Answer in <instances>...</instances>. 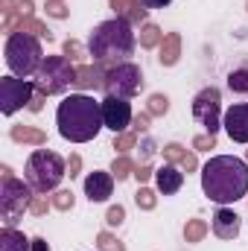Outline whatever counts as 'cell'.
Instances as JSON below:
<instances>
[{
    "mask_svg": "<svg viewBox=\"0 0 248 251\" xmlns=\"http://www.w3.org/2000/svg\"><path fill=\"white\" fill-rule=\"evenodd\" d=\"M105 97H120V100H131L143 91V70L134 62H123L108 70L105 76Z\"/></svg>",
    "mask_w": 248,
    "mask_h": 251,
    "instance_id": "8",
    "label": "cell"
},
{
    "mask_svg": "<svg viewBox=\"0 0 248 251\" xmlns=\"http://www.w3.org/2000/svg\"><path fill=\"white\" fill-rule=\"evenodd\" d=\"M246 161H248V149H246Z\"/></svg>",
    "mask_w": 248,
    "mask_h": 251,
    "instance_id": "49",
    "label": "cell"
},
{
    "mask_svg": "<svg viewBox=\"0 0 248 251\" xmlns=\"http://www.w3.org/2000/svg\"><path fill=\"white\" fill-rule=\"evenodd\" d=\"M222 128L234 143H248V102H237L222 114Z\"/></svg>",
    "mask_w": 248,
    "mask_h": 251,
    "instance_id": "12",
    "label": "cell"
},
{
    "mask_svg": "<svg viewBox=\"0 0 248 251\" xmlns=\"http://www.w3.org/2000/svg\"><path fill=\"white\" fill-rule=\"evenodd\" d=\"M29 251H50V243H47L44 237H32V246H29Z\"/></svg>",
    "mask_w": 248,
    "mask_h": 251,
    "instance_id": "46",
    "label": "cell"
},
{
    "mask_svg": "<svg viewBox=\"0 0 248 251\" xmlns=\"http://www.w3.org/2000/svg\"><path fill=\"white\" fill-rule=\"evenodd\" d=\"M181 59V35L178 32H167L161 47H158V62L164 67H175Z\"/></svg>",
    "mask_w": 248,
    "mask_h": 251,
    "instance_id": "18",
    "label": "cell"
},
{
    "mask_svg": "<svg viewBox=\"0 0 248 251\" xmlns=\"http://www.w3.org/2000/svg\"><path fill=\"white\" fill-rule=\"evenodd\" d=\"M131 120H134V114H131L128 100H120V97H105L102 100V123H105V128L120 134V131H128Z\"/></svg>",
    "mask_w": 248,
    "mask_h": 251,
    "instance_id": "11",
    "label": "cell"
},
{
    "mask_svg": "<svg viewBox=\"0 0 248 251\" xmlns=\"http://www.w3.org/2000/svg\"><path fill=\"white\" fill-rule=\"evenodd\" d=\"M44 100H47V97H44V94H38V91H35V97H32V100H29V105H26V108H29V111H32V114H38V111H41V108H44Z\"/></svg>",
    "mask_w": 248,
    "mask_h": 251,
    "instance_id": "44",
    "label": "cell"
},
{
    "mask_svg": "<svg viewBox=\"0 0 248 251\" xmlns=\"http://www.w3.org/2000/svg\"><path fill=\"white\" fill-rule=\"evenodd\" d=\"M246 9H248V3H246Z\"/></svg>",
    "mask_w": 248,
    "mask_h": 251,
    "instance_id": "50",
    "label": "cell"
},
{
    "mask_svg": "<svg viewBox=\"0 0 248 251\" xmlns=\"http://www.w3.org/2000/svg\"><path fill=\"white\" fill-rule=\"evenodd\" d=\"M155 152H158V143H155L152 137H143V140L137 143V164H149V161L155 158Z\"/></svg>",
    "mask_w": 248,
    "mask_h": 251,
    "instance_id": "33",
    "label": "cell"
},
{
    "mask_svg": "<svg viewBox=\"0 0 248 251\" xmlns=\"http://www.w3.org/2000/svg\"><path fill=\"white\" fill-rule=\"evenodd\" d=\"M123 222H125V207L123 204H111L108 213H105V225L108 228H120Z\"/></svg>",
    "mask_w": 248,
    "mask_h": 251,
    "instance_id": "36",
    "label": "cell"
},
{
    "mask_svg": "<svg viewBox=\"0 0 248 251\" xmlns=\"http://www.w3.org/2000/svg\"><path fill=\"white\" fill-rule=\"evenodd\" d=\"M146 111H149L152 117H164V114L170 111V97H167V94H149Z\"/></svg>",
    "mask_w": 248,
    "mask_h": 251,
    "instance_id": "30",
    "label": "cell"
},
{
    "mask_svg": "<svg viewBox=\"0 0 248 251\" xmlns=\"http://www.w3.org/2000/svg\"><path fill=\"white\" fill-rule=\"evenodd\" d=\"M18 3H21V0H0V12H3V18L18 15V12H21V9H18Z\"/></svg>",
    "mask_w": 248,
    "mask_h": 251,
    "instance_id": "42",
    "label": "cell"
},
{
    "mask_svg": "<svg viewBox=\"0 0 248 251\" xmlns=\"http://www.w3.org/2000/svg\"><path fill=\"white\" fill-rule=\"evenodd\" d=\"M50 201H53V207L56 210H62V213H67V210H73V204H76V196H73V190H56L53 196H50Z\"/></svg>",
    "mask_w": 248,
    "mask_h": 251,
    "instance_id": "31",
    "label": "cell"
},
{
    "mask_svg": "<svg viewBox=\"0 0 248 251\" xmlns=\"http://www.w3.org/2000/svg\"><path fill=\"white\" fill-rule=\"evenodd\" d=\"M76 79V64L67 62L64 56H44V62L38 67V73L32 76V85L38 94L44 97H56L64 94Z\"/></svg>",
    "mask_w": 248,
    "mask_h": 251,
    "instance_id": "6",
    "label": "cell"
},
{
    "mask_svg": "<svg viewBox=\"0 0 248 251\" xmlns=\"http://www.w3.org/2000/svg\"><path fill=\"white\" fill-rule=\"evenodd\" d=\"M0 173H3V178H15V176H12V167H6V164L0 167Z\"/></svg>",
    "mask_w": 248,
    "mask_h": 251,
    "instance_id": "48",
    "label": "cell"
},
{
    "mask_svg": "<svg viewBox=\"0 0 248 251\" xmlns=\"http://www.w3.org/2000/svg\"><path fill=\"white\" fill-rule=\"evenodd\" d=\"M50 207H53L50 196H47V193H35L32 201H29V210H26V213H32V216H47Z\"/></svg>",
    "mask_w": 248,
    "mask_h": 251,
    "instance_id": "32",
    "label": "cell"
},
{
    "mask_svg": "<svg viewBox=\"0 0 248 251\" xmlns=\"http://www.w3.org/2000/svg\"><path fill=\"white\" fill-rule=\"evenodd\" d=\"M137 143H140V134H137L134 128L114 134V149H117V155H128L131 149H137Z\"/></svg>",
    "mask_w": 248,
    "mask_h": 251,
    "instance_id": "25",
    "label": "cell"
},
{
    "mask_svg": "<svg viewBox=\"0 0 248 251\" xmlns=\"http://www.w3.org/2000/svg\"><path fill=\"white\" fill-rule=\"evenodd\" d=\"M62 56L67 59V62H73V64H82V59H85V56H91V53H88V47H85L82 41L67 38V41L62 44Z\"/></svg>",
    "mask_w": 248,
    "mask_h": 251,
    "instance_id": "24",
    "label": "cell"
},
{
    "mask_svg": "<svg viewBox=\"0 0 248 251\" xmlns=\"http://www.w3.org/2000/svg\"><path fill=\"white\" fill-rule=\"evenodd\" d=\"M155 187L164 196H175L184 187V173L178 170V164H164L161 170H155Z\"/></svg>",
    "mask_w": 248,
    "mask_h": 251,
    "instance_id": "16",
    "label": "cell"
},
{
    "mask_svg": "<svg viewBox=\"0 0 248 251\" xmlns=\"http://www.w3.org/2000/svg\"><path fill=\"white\" fill-rule=\"evenodd\" d=\"M32 196H35V190L26 181H18V178H3L0 181V219H3V228L18 225L24 210H29Z\"/></svg>",
    "mask_w": 248,
    "mask_h": 251,
    "instance_id": "7",
    "label": "cell"
},
{
    "mask_svg": "<svg viewBox=\"0 0 248 251\" xmlns=\"http://www.w3.org/2000/svg\"><path fill=\"white\" fill-rule=\"evenodd\" d=\"M114 193V176H111V170L108 173H102V170H94V173H88L85 176V196H88V201H108V196Z\"/></svg>",
    "mask_w": 248,
    "mask_h": 251,
    "instance_id": "15",
    "label": "cell"
},
{
    "mask_svg": "<svg viewBox=\"0 0 248 251\" xmlns=\"http://www.w3.org/2000/svg\"><path fill=\"white\" fill-rule=\"evenodd\" d=\"M193 117L207 128V134H216L222 128V91L207 85L193 97Z\"/></svg>",
    "mask_w": 248,
    "mask_h": 251,
    "instance_id": "9",
    "label": "cell"
},
{
    "mask_svg": "<svg viewBox=\"0 0 248 251\" xmlns=\"http://www.w3.org/2000/svg\"><path fill=\"white\" fill-rule=\"evenodd\" d=\"M64 176H67V161L53 149H35L26 158L24 181L35 193H56L59 184L64 181Z\"/></svg>",
    "mask_w": 248,
    "mask_h": 251,
    "instance_id": "4",
    "label": "cell"
},
{
    "mask_svg": "<svg viewBox=\"0 0 248 251\" xmlns=\"http://www.w3.org/2000/svg\"><path fill=\"white\" fill-rule=\"evenodd\" d=\"M108 9L114 12V18H123L125 9H128V0H111V3H108Z\"/></svg>",
    "mask_w": 248,
    "mask_h": 251,
    "instance_id": "43",
    "label": "cell"
},
{
    "mask_svg": "<svg viewBox=\"0 0 248 251\" xmlns=\"http://www.w3.org/2000/svg\"><path fill=\"white\" fill-rule=\"evenodd\" d=\"M210 149H216V134H196L193 137V152H210Z\"/></svg>",
    "mask_w": 248,
    "mask_h": 251,
    "instance_id": "37",
    "label": "cell"
},
{
    "mask_svg": "<svg viewBox=\"0 0 248 251\" xmlns=\"http://www.w3.org/2000/svg\"><path fill=\"white\" fill-rule=\"evenodd\" d=\"M173 0H143V6L146 9H164V6H170Z\"/></svg>",
    "mask_w": 248,
    "mask_h": 251,
    "instance_id": "47",
    "label": "cell"
},
{
    "mask_svg": "<svg viewBox=\"0 0 248 251\" xmlns=\"http://www.w3.org/2000/svg\"><path fill=\"white\" fill-rule=\"evenodd\" d=\"M3 59H6V67L12 70V76H21V79L35 76L44 62L41 38L26 35V32H12L6 38V47H3Z\"/></svg>",
    "mask_w": 248,
    "mask_h": 251,
    "instance_id": "5",
    "label": "cell"
},
{
    "mask_svg": "<svg viewBox=\"0 0 248 251\" xmlns=\"http://www.w3.org/2000/svg\"><path fill=\"white\" fill-rule=\"evenodd\" d=\"M134 178H137V184H146L149 178H155V167H152V164H137Z\"/></svg>",
    "mask_w": 248,
    "mask_h": 251,
    "instance_id": "39",
    "label": "cell"
},
{
    "mask_svg": "<svg viewBox=\"0 0 248 251\" xmlns=\"http://www.w3.org/2000/svg\"><path fill=\"white\" fill-rule=\"evenodd\" d=\"M56 126L59 134L70 143H88L99 134L102 123V102H97L88 94H70L56 108Z\"/></svg>",
    "mask_w": 248,
    "mask_h": 251,
    "instance_id": "2",
    "label": "cell"
},
{
    "mask_svg": "<svg viewBox=\"0 0 248 251\" xmlns=\"http://www.w3.org/2000/svg\"><path fill=\"white\" fill-rule=\"evenodd\" d=\"M164 35H167V32H164L158 24L146 21V24L140 26V47H143V50H155V47H161Z\"/></svg>",
    "mask_w": 248,
    "mask_h": 251,
    "instance_id": "20",
    "label": "cell"
},
{
    "mask_svg": "<svg viewBox=\"0 0 248 251\" xmlns=\"http://www.w3.org/2000/svg\"><path fill=\"white\" fill-rule=\"evenodd\" d=\"M134 170H137V161H131L128 155H117V158L111 161V176H114V181H125V178H131Z\"/></svg>",
    "mask_w": 248,
    "mask_h": 251,
    "instance_id": "23",
    "label": "cell"
},
{
    "mask_svg": "<svg viewBox=\"0 0 248 251\" xmlns=\"http://www.w3.org/2000/svg\"><path fill=\"white\" fill-rule=\"evenodd\" d=\"M97 249L99 251H125V246L120 243V237L111 228H105V231L97 234Z\"/></svg>",
    "mask_w": 248,
    "mask_h": 251,
    "instance_id": "26",
    "label": "cell"
},
{
    "mask_svg": "<svg viewBox=\"0 0 248 251\" xmlns=\"http://www.w3.org/2000/svg\"><path fill=\"white\" fill-rule=\"evenodd\" d=\"M228 88L234 94H248V67H234L228 73Z\"/></svg>",
    "mask_w": 248,
    "mask_h": 251,
    "instance_id": "29",
    "label": "cell"
},
{
    "mask_svg": "<svg viewBox=\"0 0 248 251\" xmlns=\"http://www.w3.org/2000/svg\"><path fill=\"white\" fill-rule=\"evenodd\" d=\"M105 76L108 70L102 64H76V79L73 85L79 88V94H88V91H102L105 88Z\"/></svg>",
    "mask_w": 248,
    "mask_h": 251,
    "instance_id": "14",
    "label": "cell"
},
{
    "mask_svg": "<svg viewBox=\"0 0 248 251\" xmlns=\"http://www.w3.org/2000/svg\"><path fill=\"white\" fill-rule=\"evenodd\" d=\"M137 35L134 26L125 18H111L94 26L91 38H88V53L94 56V62L102 64L105 70L117 67V64L128 62V56L134 53Z\"/></svg>",
    "mask_w": 248,
    "mask_h": 251,
    "instance_id": "3",
    "label": "cell"
},
{
    "mask_svg": "<svg viewBox=\"0 0 248 251\" xmlns=\"http://www.w3.org/2000/svg\"><path fill=\"white\" fill-rule=\"evenodd\" d=\"M240 228H243V222H240V213L234 210V207H219L216 213H213V222H210V231L219 237V240H237L240 237Z\"/></svg>",
    "mask_w": 248,
    "mask_h": 251,
    "instance_id": "13",
    "label": "cell"
},
{
    "mask_svg": "<svg viewBox=\"0 0 248 251\" xmlns=\"http://www.w3.org/2000/svg\"><path fill=\"white\" fill-rule=\"evenodd\" d=\"M207 231H210V225L204 222V219H187L184 222V243H190V246H196V243H201L204 237H207Z\"/></svg>",
    "mask_w": 248,
    "mask_h": 251,
    "instance_id": "22",
    "label": "cell"
},
{
    "mask_svg": "<svg viewBox=\"0 0 248 251\" xmlns=\"http://www.w3.org/2000/svg\"><path fill=\"white\" fill-rule=\"evenodd\" d=\"M9 137L15 143H26V146H47V131L44 128H35V126L15 123L9 128Z\"/></svg>",
    "mask_w": 248,
    "mask_h": 251,
    "instance_id": "17",
    "label": "cell"
},
{
    "mask_svg": "<svg viewBox=\"0 0 248 251\" xmlns=\"http://www.w3.org/2000/svg\"><path fill=\"white\" fill-rule=\"evenodd\" d=\"M146 6H143V0H128V9H125V21L131 24V26H143L146 24Z\"/></svg>",
    "mask_w": 248,
    "mask_h": 251,
    "instance_id": "28",
    "label": "cell"
},
{
    "mask_svg": "<svg viewBox=\"0 0 248 251\" xmlns=\"http://www.w3.org/2000/svg\"><path fill=\"white\" fill-rule=\"evenodd\" d=\"M32 97H35V85L29 79H21V76H3L0 79V111L6 117L26 108Z\"/></svg>",
    "mask_w": 248,
    "mask_h": 251,
    "instance_id": "10",
    "label": "cell"
},
{
    "mask_svg": "<svg viewBox=\"0 0 248 251\" xmlns=\"http://www.w3.org/2000/svg\"><path fill=\"white\" fill-rule=\"evenodd\" d=\"M161 152H164V161H167V164H181V161H184V155H187V149L181 146V143H175V140H173V143H167Z\"/></svg>",
    "mask_w": 248,
    "mask_h": 251,
    "instance_id": "34",
    "label": "cell"
},
{
    "mask_svg": "<svg viewBox=\"0 0 248 251\" xmlns=\"http://www.w3.org/2000/svg\"><path fill=\"white\" fill-rule=\"evenodd\" d=\"M44 9H47V18H56V21L70 18V9L64 6V0H47V3H44Z\"/></svg>",
    "mask_w": 248,
    "mask_h": 251,
    "instance_id": "35",
    "label": "cell"
},
{
    "mask_svg": "<svg viewBox=\"0 0 248 251\" xmlns=\"http://www.w3.org/2000/svg\"><path fill=\"white\" fill-rule=\"evenodd\" d=\"M131 128H134L137 134L149 131V128H152V114H149V111H140V114H134V120H131Z\"/></svg>",
    "mask_w": 248,
    "mask_h": 251,
    "instance_id": "38",
    "label": "cell"
},
{
    "mask_svg": "<svg viewBox=\"0 0 248 251\" xmlns=\"http://www.w3.org/2000/svg\"><path fill=\"white\" fill-rule=\"evenodd\" d=\"M79 173H82V155L73 152V155L67 158V176H70V178H79Z\"/></svg>",
    "mask_w": 248,
    "mask_h": 251,
    "instance_id": "40",
    "label": "cell"
},
{
    "mask_svg": "<svg viewBox=\"0 0 248 251\" xmlns=\"http://www.w3.org/2000/svg\"><path fill=\"white\" fill-rule=\"evenodd\" d=\"M178 167H181L184 173H196V170H198V158H196V152H187L184 161H181Z\"/></svg>",
    "mask_w": 248,
    "mask_h": 251,
    "instance_id": "41",
    "label": "cell"
},
{
    "mask_svg": "<svg viewBox=\"0 0 248 251\" xmlns=\"http://www.w3.org/2000/svg\"><path fill=\"white\" fill-rule=\"evenodd\" d=\"M134 204H137L140 210H155V207H158V193L152 187H146V184H140L137 193H134Z\"/></svg>",
    "mask_w": 248,
    "mask_h": 251,
    "instance_id": "27",
    "label": "cell"
},
{
    "mask_svg": "<svg viewBox=\"0 0 248 251\" xmlns=\"http://www.w3.org/2000/svg\"><path fill=\"white\" fill-rule=\"evenodd\" d=\"M29 246H32V240L24 231H18V228L0 231V251H29Z\"/></svg>",
    "mask_w": 248,
    "mask_h": 251,
    "instance_id": "19",
    "label": "cell"
},
{
    "mask_svg": "<svg viewBox=\"0 0 248 251\" xmlns=\"http://www.w3.org/2000/svg\"><path fill=\"white\" fill-rule=\"evenodd\" d=\"M201 190L219 207L240 201L248 193V161L237 155H213L201 167Z\"/></svg>",
    "mask_w": 248,
    "mask_h": 251,
    "instance_id": "1",
    "label": "cell"
},
{
    "mask_svg": "<svg viewBox=\"0 0 248 251\" xmlns=\"http://www.w3.org/2000/svg\"><path fill=\"white\" fill-rule=\"evenodd\" d=\"M18 9H21V15H24V18H35V0H21V3H18Z\"/></svg>",
    "mask_w": 248,
    "mask_h": 251,
    "instance_id": "45",
    "label": "cell"
},
{
    "mask_svg": "<svg viewBox=\"0 0 248 251\" xmlns=\"http://www.w3.org/2000/svg\"><path fill=\"white\" fill-rule=\"evenodd\" d=\"M18 32L35 35V38H41V41H53V32H50V26H47L44 21H38V18H24V21H21V26H18Z\"/></svg>",
    "mask_w": 248,
    "mask_h": 251,
    "instance_id": "21",
    "label": "cell"
}]
</instances>
